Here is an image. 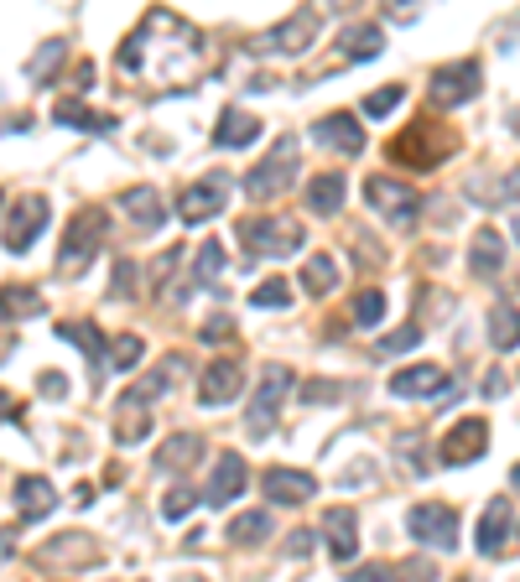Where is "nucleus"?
Segmentation results:
<instances>
[{"label":"nucleus","instance_id":"obj_1","mask_svg":"<svg viewBox=\"0 0 520 582\" xmlns=\"http://www.w3.org/2000/svg\"><path fill=\"white\" fill-rule=\"evenodd\" d=\"M198 69H204V37L167 6L146 11V21L121 42V73L152 89H188Z\"/></svg>","mask_w":520,"mask_h":582},{"label":"nucleus","instance_id":"obj_2","mask_svg":"<svg viewBox=\"0 0 520 582\" xmlns=\"http://www.w3.org/2000/svg\"><path fill=\"white\" fill-rule=\"evenodd\" d=\"M453 146H458V136L443 131L437 121H412V131H401V136L385 146V156L412 172H427V167H437V162H448Z\"/></svg>","mask_w":520,"mask_h":582},{"label":"nucleus","instance_id":"obj_3","mask_svg":"<svg viewBox=\"0 0 520 582\" xmlns=\"http://www.w3.org/2000/svg\"><path fill=\"white\" fill-rule=\"evenodd\" d=\"M104 229H110L104 208H79V214H73V224H69V235H63V250H58V271H63V276L84 271L89 260L100 256Z\"/></svg>","mask_w":520,"mask_h":582},{"label":"nucleus","instance_id":"obj_4","mask_svg":"<svg viewBox=\"0 0 520 582\" xmlns=\"http://www.w3.org/2000/svg\"><path fill=\"white\" fill-rule=\"evenodd\" d=\"M479 89H485V63H479V58H458V63H443V69L433 73L427 94H433L437 110H458V104H468Z\"/></svg>","mask_w":520,"mask_h":582},{"label":"nucleus","instance_id":"obj_5","mask_svg":"<svg viewBox=\"0 0 520 582\" xmlns=\"http://www.w3.org/2000/svg\"><path fill=\"white\" fill-rule=\"evenodd\" d=\"M297 177V141L281 136L277 146H271V156L260 162L250 177H245V193L256 198V204H271V198H281L287 193V183Z\"/></svg>","mask_w":520,"mask_h":582},{"label":"nucleus","instance_id":"obj_6","mask_svg":"<svg viewBox=\"0 0 520 582\" xmlns=\"http://www.w3.org/2000/svg\"><path fill=\"white\" fill-rule=\"evenodd\" d=\"M240 240L256 250V256H297L302 250V224L287 219V214H266V219H245Z\"/></svg>","mask_w":520,"mask_h":582},{"label":"nucleus","instance_id":"obj_7","mask_svg":"<svg viewBox=\"0 0 520 582\" xmlns=\"http://www.w3.org/2000/svg\"><path fill=\"white\" fill-rule=\"evenodd\" d=\"M323 32V11L318 6H297L287 21H277L271 32L256 42V52H281V58H297V52L312 48V37Z\"/></svg>","mask_w":520,"mask_h":582},{"label":"nucleus","instance_id":"obj_8","mask_svg":"<svg viewBox=\"0 0 520 582\" xmlns=\"http://www.w3.org/2000/svg\"><path fill=\"white\" fill-rule=\"evenodd\" d=\"M364 204L375 208L381 219L401 224V229L422 219V193H416L412 183H396V177H370V183H364Z\"/></svg>","mask_w":520,"mask_h":582},{"label":"nucleus","instance_id":"obj_9","mask_svg":"<svg viewBox=\"0 0 520 582\" xmlns=\"http://www.w3.org/2000/svg\"><path fill=\"white\" fill-rule=\"evenodd\" d=\"M406 536H412L416 547L448 557V551L458 547V510H453V505H416V510L406 515Z\"/></svg>","mask_w":520,"mask_h":582},{"label":"nucleus","instance_id":"obj_10","mask_svg":"<svg viewBox=\"0 0 520 582\" xmlns=\"http://www.w3.org/2000/svg\"><path fill=\"white\" fill-rule=\"evenodd\" d=\"M229 193H235L229 172H208L204 183L183 188V198H177V219H183V224H208L219 208L229 204Z\"/></svg>","mask_w":520,"mask_h":582},{"label":"nucleus","instance_id":"obj_11","mask_svg":"<svg viewBox=\"0 0 520 582\" xmlns=\"http://www.w3.org/2000/svg\"><path fill=\"white\" fill-rule=\"evenodd\" d=\"M48 219H52V208H48V198H21V204H11V214H6V250L11 256H27L37 245V235L48 229Z\"/></svg>","mask_w":520,"mask_h":582},{"label":"nucleus","instance_id":"obj_12","mask_svg":"<svg viewBox=\"0 0 520 582\" xmlns=\"http://www.w3.org/2000/svg\"><path fill=\"white\" fill-rule=\"evenodd\" d=\"M287 391H292V370L271 364L266 380H260L256 401H250V437H266V432L277 427V412H281V401H287Z\"/></svg>","mask_w":520,"mask_h":582},{"label":"nucleus","instance_id":"obj_13","mask_svg":"<svg viewBox=\"0 0 520 582\" xmlns=\"http://www.w3.org/2000/svg\"><path fill=\"white\" fill-rule=\"evenodd\" d=\"M485 447H489V427H485V416H464L458 427L437 443V453H443V463L448 468H464V463L474 458H485Z\"/></svg>","mask_w":520,"mask_h":582},{"label":"nucleus","instance_id":"obj_14","mask_svg":"<svg viewBox=\"0 0 520 582\" xmlns=\"http://www.w3.org/2000/svg\"><path fill=\"white\" fill-rule=\"evenodd\" d=\"M453 375L443 364H412V370H396L391 375V395L396 401H422V395H448Z\"/></svg>","mask_w":520,"mask_h":582},{"label":"nucleus","instance_id":"obj_15","mask_svg":"<svg viewBox=\"0 0 520 582\" xmlns=\"http://www.w3.org/2000/svg\"><path fill=\"white\" fill-rule=\"evenodd\" d=\"M245 391V370L240 360H214L198 380V406H229Z\"/></svg>","mask_w":520,"mask_h":582},{"label":"nucleus","instance_id":"obj_16","mask_svg":"<svg viewBox=\"0 0 520 582\" xmlns=\"http://www.w3.org/2000/svg\"><path fill=\"white\" fill-rule=\"evenodd\" d=\"M312 141H318V146H329V152H339V156H360L364 152V131H360V121H354L349 110L323 115V121L312 125Z\"/></svg>","mask_w":520,"mask_h":582},{"label":"nucleus","instance_id":"obj_17","mask_svg":"<svg viewBox=\"0 0 520 582\" xmlns=\"http://www.w3.org/2000/svg\"><path fill=\"white\" fill-rule=\"evenodd\" d=\"M245 479H250L245 458H240V453H225V458L214 463V479H208V489H204V505L225 510L229 499H240V495H245Z\"/></svg>","mask_w":520,"mask_h":582},{"label":"nucleus","instance_id":"obj_18","mask_svg":"<svg viewBox=\"0 0 520 582\" xmlns=\"http://www.w3.org/2000/svg\"><path fill=\"white\" fill-rule=\"evenodd\" d=\"M323 536H329V557H333V562H354V551H360V520H354L349 505L323 510Z\"/></svg>","mask_w":520,"mask_h":582},{"label":"nucleus","instance_id":"obj_19","mask_svg":"<svg viewBox=\"0 0 520 582\" xmlns=\"http://www.w3.org/2000/svg\"><path fill=\"white\" fill-rule=\"evenodd\" d=\"M505 541H510V499L495 495L485 505V515H479V536H474V547H479V557H500Z\"/></svg>","mask_w":520,"mask_h":582},{"label":"nucleus","instance_id":"obj_20","mask_svg":"<svg viewBox=\"0 0 520 582\" xmlns=\"http://www.w3.org/2000/svg\"><path fill=\"white\" fill-rule=\"evenodd\" d=\"M266 495L277 499V505H302V499L318 495V479L302 474V468H266Z\"/></svg>","mask_w":520,"mask_h":582},{"label":"nucleus","instance_id":"obj_21","mask_svg":"<svg viewBox=\"0 0 520 582\" xmlns=\"http://www.w3.org/2000/svg\"><path fill=\"white\" fill-rule=\"evenodd\" d=\"M260 141V121L250 110H225L219 125H214V146L219 152H240V146H256Z\"/></svg>","mask_w":520,"mask_h":582},{"label":"nucleus","instance_id":"obj_22","mask_svg":"<svg viewBox=\"0 0 520 582\" xmlns=\"http://www.w3.org/2000/svg\"><path fill=\"white\" fill-rule=\"evenodd\" d=\"M58 510V489H52L42 474H27L17 479V515L21 520H42V515Z\"/></svg>","mask_w":520,"mask_h":582},{"label":"nucleus","instance_id":"obj_23","mask_svg":"<svg viewBox=\"0 0 520 582\" xmlns=\"http://www.w3.org/2000/svg\"><path fill=\"white\" fill-rule=\"evenodd\" d=\"M308 208L318 214V219H333V214L344 208V177H339V172L312 177V183H308Z\"/></svg>","mask_w":520,"mask_h":582},{"label":"nucleus","instance_id":"obj_24","mask_svg":"<svg viewBox=\"0 0 520 582\" xmlns=\"http://www.w3.org/2000/svg\"><path fill=\"white\" fill-rule=\"evenodd\" d=\"M489 343H495V349H520V308L516 302H495V308H489Z\"/></svg>","mask_w":520,"mask_h":582},{"label":"nucleus","instance_id":"obj_25","mask_svg":"<svg viewBox=\"0 0 520 582\" xmlns=\"http://www.w3.org/2000/svg\"><path fill=\"white\" fill-rule=\"evenodd\" d=\"M339 48H344V58H354V63H370V58H381L385 52V37L381 27H344V37H339Z\"/></svg>","mask_w":520,"mask_h":582},{"label":"nucleus","instance_id":"obj_26","mask_svg":"<svg viewBox=\"0 0 520 582\" xmlns=\"http://www.w3.org/2000/svg\"><path fill=\"white\" fill-rule=\"evenodd\" d=\"M58 339L79 343V349L89 354V370H94V380H104V370H110V364H104V339L94 333V328H89V323H58Z\"/></svg>","mask_w":520,"mask_h":582},{"label":"nucleus","instance_id":"obj_27","mask_svg":"<svg viewBox=\"0 0 520 582\" xmlns=\"http://www.w3.org/2000/svg\"><path fill=\"white\" fill-rule=\"evenodd\" d=\"M52 115H58V125L94 131V136H110V131H115V121H110V115H94V110H84L79 100H58V110H52Z\"/></svg>","mask_w":520,"mask_h":582},{"label":"nucleus","instance_id":"obj_28","mask_svg":"<svg viewBox=\"0 0 520 582\" xmlns=\"http://www.w3.org/2000/svg\"><path fill=\"white\" fill-rule=\"evenodd\" d=\"M468 266L479 276H500L505 266V240L495 235V229H479V240H474V250H468Z\"/></svg>","mask_w":520,"mask_h":582},{"label":"nucleus","instance_id":"obj_29","mask_svg":"<svg viewBox=\"0 0 520 582\" xmlns=\"http://www.w3.org/2000/svg\"><path fill=\"white\" fill-rule=\"evenodd\" d=\"M333 287H339V266H333L329 256L302 260V291H308V297H329Z\"/></svg>","mask_w":520,"mask_h":582},{"label":"nucleus","instance_id":"obj_30","mask_svg":"<svg viewBox=\"0 0 520 582\" xmlns=\"http://www.w3.org/2000/svg\"><path fill=\"white\" fill-rule=\"evenodd\" d=\"M219 276H225V240H204V250H198V266H193V287L219 291Z\"/></svg>","mask_w":520,"mask_h":582},{"label":"nucleus","instance_id":"obj_31","mask_svg":"<svg viewBox=\"0 0 520 582\" xmlns=\"http://www.w3.org/2000/svg\"><path fill=\"white\" fill-rule=\"evenodd\" d=\"M121 204H125V214L141 224V229H156V224L167 219L162 214V198H156L152 188H131V193H121Z\"/></svg>","mask_w":520,"mask_h":582},{"label":"nucleus","instance_id":"obj_32","mask_svg":"<svg viewBox=\"0 0 520 582\" xmlns=\"http://www.w3.org/2000/svg\"><path fill=\"white\" fill-rule=\"evenodd\" d=\"M42 312V297L32 287H0V323L6 318H37Z\"/></svg>","mask_w":520,"mask_h":582},{"label":"nucleus","instance_id":"obj_33","mask_svg":"<svg viewBox=\"0 0 520 582\" xmlns=\"http://www.w3.org/2000/svg\"><path fill=\"white\" fill-rule=\"evenodd\" d=\"M198 453H204V437H193V432H183V437H173V443L162 447V458H156V468H193V463H198Z\"/></svg>","mask_w":520,"mask_h":582},{"label":"nucleus","instance_id":"obj_34","mask_svg":"<svg viewBox=\"0 0 520 582\" xmlns=\"http://www.w3.org/2000/svg\"><path fill=\"white\" fill-rule=\"evenodd\" d=\"M266 536H271V515L266 510H250V515H240V520H229V541H240V547H256Z\"/></svg>","mask_w":520,"mask_h":582},{"label":"nucleus","instance_id":"obj_35","mask_svg":"<svg viewBox=\"0 0 520 582\" xmlns=\"http://www.w3.org/2000/svg\"><path fill=\"white\" fill-rule=\"evenodd\" d=\"M381 318H385V297H381L375 287H364L360 297H354V323H360V328H375Z\"/></svg>","mask_w":520,"mask_h":582},{"label":"nucleus","instance_id":"obj_36","mask_svg":"<svg viewBox=\"0 0 520 582\" xmlns=\"http://www.w3.org/2000/svg\"><path fill=\"white\" fill-rule=\"evenodd\" d=\"M396 104H406V89L391 84V89H375L370 100H364V121H381V115H391Z\"/></svg>","mask_w":520,"mask_h":582},{"label":"nucleus","instance_id":"obj_37","mask_svg":"<svg viewBox=\"0 0 520 582\" xmlns=\"http://www.w3.org/2000/svg\"><path fill=\"white\" fill-rule=\"evenodd\" d=\"M198 489H193V484H177L173 495L162 499V515H167V520H183V515H193V505H198Z\"/></svg>","mask_w":520,"mask_h":582},{"label":"nucleus","instance_id":"obj_38","mask_svg":"<svg viewBox=\"0 0 520 582\" xmlns=\"http://www.w3.org/2000/svg\"><path fill=\"white\" fill-rule=\"evenodd\" d=\"M250 302H256V308H271V312H281V308H287V302H292V291H287V281H277V276H271L266 287H256V297H250Z\"/></svg>","mask_w":520,"mask_h":582},{"label":"nucleus","instance_id":"obj_39","mask_svg":"<svg viewBox=\"0 0 520 582\" xmlns=\"http://www.w3.org/2000/svg\"><path fill=\"white\" fill-rule=\"evenodd\" d=\"M416 343H422V328H401V333L381 339V354H406V349H416Z\"/></svg>","mask_w":520,"mask_h":582},{"label":"nucleus","instance_id":"obj_40","mask_svg":"<svg viewBox=\"0 0 520 582\" xmlns=\"http://www.w3.org/2000/svg\"><path fill=\"white\" fill-rule=\"evenodd\" d=\"M136 360H141V339L136 333H125V339L115 343V364H110V370H131Z\"/></svg>","mask_w":520,"mask_h":582},{"label":"nucleus","instance_id":"obj_41","mask_svg":"<svg viewBox=\"0 0 520 582\" xmlns=\"http://www.w3.org/2000/svg\"><path fill=\"white\" fill-rule=\"evenodd\" d=\"M339 395H344V385H302L308 406H323V401H339Z\"/></svg>","mask_w":520,"mask_h":582},{"label":"nucleus","instance_id":"obj_42","mask_svg":"<svg viewBox=\"0 0 520 582\" xmlns=\"http://www.w3.org/2000/svg\"><path fill=\"white\" fill-rule=\"evenodd\" d=\"M229 333H235V323H229V318H208V323H204V343H225Z\"/></svg>","mask_w":520,"mask_h":582},{"label":"nucleus","instance_id":"obj_43","mask_svg":"<svg viewBox=\"0 0 520 582\" xmlns=\"http://www.w3.org/2000/svg\"><path fill=\"white\" fill-rule=\"evenodd\" d=\"M500 204H516L520 208V167L500 177Z\"/></svg>","mask_w":520,"mask_h":582},{"label":"nucleus","instance_id":"obj_44","mask_svg":"<svg viewBox=\"0 0 520 582\" xmlns=\"http://www.w3.org/2000/svg\"><path fill=\"white\" fill-rule=\"evenodd\" d=\"M422 6H427V0H385V11H391L396 21H412Z\"/></svg>","mask_w":520,"mask_h":582},{"label":"nucleus","instance_id":"obj_45","mask_svg":"<svg viewBox=\"0 0 520 582\" xmlns=\"http://www.w3.org/2000/svg\"><path fill=\"white\" fill-rule=\"evenodd\" d=\"M17 395H11V391H0V422H17Z\"/></svg>","mask_w":520,"mask_h":582},{"label":"nucleus","instance_id":"obj_46","mask_svg":"<svg viewBox=\"0 0 520 582\" xmlns=\"http://www.w3.org/2000/svg\"><path fill=\"white\" fill-rule=\"evenodd\" d=\"M510 484H516V489H520V463H516V468H510Z\"/></svg>","mask_w":520,"mask_h":582},{"label":"nucleus","instance_id":"obj_47","mask_svg":"<svg viewBox=\"0 0 520 582\" xmlns=\"http://www.w3.org/2000/svg\"><path fill=\"white\" fill-rule=\"evenodd\" d=\"M516 240H520V208H516Z\"/></svg>","mask_w":520,"mask_h":582},{"label":"nucleus","instance_id":"obj_48","mask_svg":"<svg viewBox=\"0 0 520 582\" xmlns=\"http://www.w3.org/2000/svg\"><path fill=\"white\" fill-rule=\"evenodd\" d=\"M516 131H520V110H516Z\"/></svg>","mask_w":520,"mask_h":582}]
</instances>
